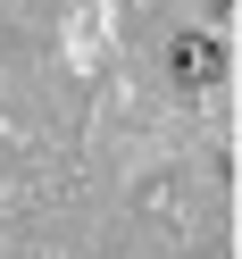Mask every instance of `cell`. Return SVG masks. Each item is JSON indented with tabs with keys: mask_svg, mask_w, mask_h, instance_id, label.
<instances>
[{
	"mask_svg": "<svg viewBox=\"0 0 242 259\" xmlns=\"http://www.w3.org/2000/svg\"><path fill=\"white\" fill-rule=\"evenodd\" d=\"M225 67H234V59H225L217 34H167V75H175L184 92H209Z\"/></svg>",
	"mask_w": 242,
	"mask_h": 259,
	"instance_id": "6da1fadb",
	"label": "cell"
},
{
	"mask_svg": "<svg viewBox=\"0 0 242 259\" xmlns=\"http://www.w3.org/2000/svg\"><path fill=\"white\" fill-rule=\"evenodd\" d=\"M201 9H209V17H225V9H234V0H201Z\"/></svg>",
	"mask_w": 242,
	"mask_h": 259,
	"instance_id": "7a4b0ae2",
	"label": "cell"
}]
</instances>
